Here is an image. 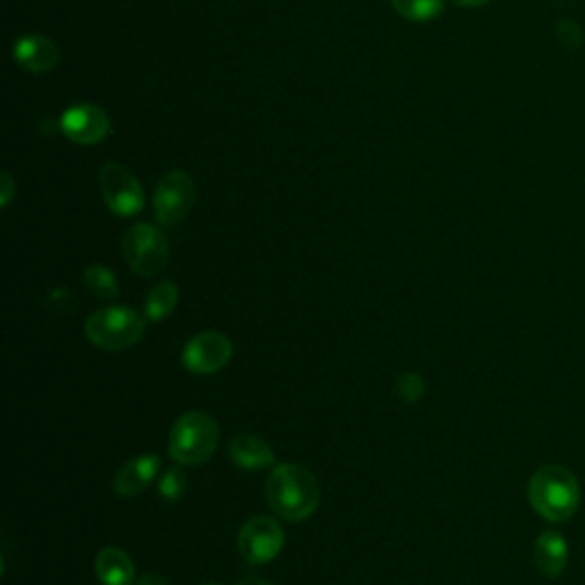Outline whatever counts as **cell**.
Returning a JSON list of instances; mask_svg holds the SVG:
<instances>
[{
    "instance_id": "6da1fadb",
    "label": "cell",
    "mask_w": 585,
    "mask_h": 585,
    "mask_svg": "<svg viewBox=\"0 0 585 585\" xmlns=\"http://www.w3.org/2000/svg\"><path fill=\"white\" fill-rule=\"evenodd\" d=\"M265 501L282 520L305 522L321 503L319 478L302 465L282 462L267 476Z\"/></svg>"
},
{
    "instance_id": "7402d4cb",
    "label": "cell",
    "mask_w": 585,
    "mask_h": 585,
    "mask_svg": "<svg viewBox=\"0 0 585 585\" xmlns=\"http://www.w3.org/2000/svg\"><path fill=\"white\" fill-rule=\"evenodd\" d=\"M135 585H169V583H167V581H163L160 576L150 574V576H142V578H138V581H135Z\"/></svg>"
},
{
    "instance_id": "52a82bcc",
    "label": "cell",
    "mask_w": 585,
    "mask_h": 585,
    "mask_svg": "<svg viewBox=\"0 0 585 585\" xmlns=\"http://www.w3.org/2000/svg\"><path fill=\"white\" fill-rule=\"evenodd\" d=\"M106 206L119 217H133L144 208V190L131 169L119 163H106L99 172Z\"/></svg>"
},
{
    "instance_id": "5b68a950",
    "label": "cell",
    "mask_w": 585,
    "mask_h": 585,
    "mask_svg": "<svg viewBox=\"0 0 585 585\" xmlns=\"http://www.w3.org/2000/svg\"><path fill=\"white\" fill-rule=\"evenodd\" d=\"M121 248H124L131 271L142 277H156L169 261V242L154 225L142 223L131 227Z\"/></svg>"
},
{
    "instance_id": "7c38bea8",
    "label": "cell",
    "mask_w": 585,
    "mask_h": 585,
    "mask_svg": "<svg viewBox=\"0 0 585 585\" xmlns=\"http://www.w3.org/2000/svg\"><path fill=\"white\" fill-rule=\"evenodd\" d=\"M160 474L158 455H138L119 467L115 476V492L119 497H138L150 487Z\"/></svg>"
},
{
    "instance_id": "d6986e66",
    "label": "cell",
    "mask_w": 585,
    "mask_h": 585,
    "mask_svg": "<svg viewBox=\"0 0 585 585\" xmlns=\"http://www.w3.org/2000/svg\"><path fill=\"white\" fill-rule=\"evenodd\" d=\"M158 497L167 503H177L188 487V478L181 467H169L158 476Z\"/></svg>"
},
{
    "instance_id": "ffe728a7",
    "label": "cell",
    "mask_w": 585,
    "mask_h": 585,
    "mask_svg": "<svg viewBox=\"0 0 585 585\" xmlns=\"http://www.w3.org/2000/svg\"><path fill=\"white\" fill-rule=\"evenodd\" d=\"M396 394L403 403H417L426 394V382L419 373H403L396 380Z\"/></svg>"
},
{
    "instance_id": "9c48e42d",
    "label": "cell",
    "mask_w": 585,
    "mask_h": 585,
    "mask_svg": "<svg viewBox=\"0 0 585 585\" xmlns=\"http://www.w3.org/2000/svg\"><path fill=\"white\" fill-rule=\"evenodd\" d=\"M234 346L229 336L219 332L194 334L181 353V363L192 375H213L231 361Z\"/></svg>"
},
{
    "instance_id": "5bb4252c",
    "label": "cell",
    "mask_w": 585,
    "mask_h": 585,
    "mask_svg": "<svg viewBox=\"0 0 585 585\" xmlns=\"http://www.w3.org/2000/svg\"><path fill=\"white\" fill-rule=\"evenodd\" d=\"M234 465L246 471H261L275 465V451L271 444L254 434H238L229 446Z\"/></svg>"
},
{
    "instance_id": "ba28073f",
    "label": "cell",
    "mask_w": 585,
    "mask_h": 585,
    "mask_svg": "<svg viewBox=\"0 0 585 585\" xmlns=\"http://www.w3.org/2000/svg\"><path fill=\"white\" fill-rule=\"evenodd\" d=\"M284 549V530L273 517H252L238 533V551L250 565H267Z\"/></svg>"
},
{
    "instance_id": "7a4b0ae2",
    "label": "cell",
    "mask_w": 585,
    "mask_h": 585,
    "mask_svg": "<svg viewBox=\"0 0 585 585\" xmlns=\"http://www.w3.org/2000/svg\"><path fill=\"white\" fill-rule=\"evenodd\" d=\"M528 501L551 524L570 522L581 503L578 478L560 465H545L528 480Z\"/></svg>"
},
{
    "instance_id": "e0dca14e",
    "label": "cell",
    "mask_w": 585,
    "mask_h": 585,
    "mask_svg": "<svg viewBox=\"0 0 585 585\" xmlns=\"http://www.w3.org/2000/svg\"><path fill=\"white\" fill-rule=\"evenodd\" d=\"M85 286L87 290H92L96 298H102L106 302H115L119 298V282H117V275L112 271H108L106 265L102 263H94L89 265L85 275Z\"/></svg>"
},
{
    "instance_id": "44dd1931",
    "label": "cell",
    "mask_w": 585,
    "mask_h": 585,
    "mask_svg": "<svg viewBox=\"0 0 585 585\" xmlns=\"http://www.w3.org/2000/svg\"><path fill=\"white\" fill-rule=\"evenodd\" d=\"M0 188H3V194H0V206H10L12 198H14V179L10 177V172H3L0 175Z\"/></svg>"
},
{
    "instance_id": "277c9868",
    "label": "cell",
    "mask_w": 585,
    "mask_h": 585,
    "mask_svg": "<svg viewBox=\"0 0 585 585\" xmlns=\"http://www.w3.org/2000/svg\"><path fill=\"white\" fill-rule=\"evenodd\" d=\"M146 330V319L129 307H106L94 311L85 321L89 344L108 353L133 348Z\"/></svg>"
},
{
    "instance_id": "2e32d148",
    "label": "cell",
    "mask_w": 585,
    "mask_h": 585,
    "mask_svg": "<svg viewBox=\"0 0 585 585\" xmlns=\"http://www.w3.org/2000/svg\"><path fill=\"white\" fill-rule=\"evenodd\" d=\"M179 302V288L175 282H160L156 284L150 292H146L144 300V319L150 323H163L165 319L172 315Z\"/></svg>"
},
{
    "instance_id": "603a6c76",
    "label": "cell",
    "mask_w": 585,
    "mask_h": 585,
    "mask_svg": "<svg viewBox=\"0 0 585 585\" xmlns=\"http://www.w3.org/2000/svg\"><path fill=\"white\" fill-rule=\"evenodd\" d=\"M236 585H273V583H267L263 578H256V576H246V578H240L236 581Z\"/></svg>"
},
{
    "instance_id": "cb8c5ba5",
    "label": "cell",
    "mask_w": 585,
    "mask_h": 585,
    "mask_svg": "<svg viewBox=\"0 0 585 585\" xmlns=\"http://www.w3.org/2000/svg\"><path fill=\"white\" fill-rule=\"evenodd\" d=\"M455 3L462 8H480L485 3H490V0H455Z\"/></svg>"
},
{
    "instance_id": "8992f818",
    "label": "cell",
    "mask_w": 585,
    "mask_h": 585,
    "mask_svg": "<svg viewBox=\"0 0 585 585\" xmlns=\"http://www.w3.org/2000/svg\"><path fill=\"white\" fill-rule=\"evenodd\" d=\"M194 198H198V188H194L192 177L181 169H172L160 179L154 192V215L163 227H175L188 217Z\"/></svg>"
},
{
    "instance_id": "4fadbf2b",
    "label": "cell",
    "mask_w": 585,
    "mask_h": 585,
    "mask_svg": "<svg viewBox=\"0 0 585 585\" xmlns=\"http://www.w3.org/2000/svg\"><path fill=\"white\" fill-rule=\"evenodd\" d=\"M570 560L568 540L558 530H545L538 535L533 547V563L547 578H558L565 572Z\"/></svg>"
},
{
    "instance_id": "d4e9b609",
    "label": "cell",
    "mask_w": 585,
    "mask_h": 585,
    "mask_svg": "<svg viewBox=\"0 0 585 585\" xmlns=\"http://www.w3.org/2000/svg\"><path fill=\"white\" fill-rule=\"evenodd\" d=\"M204 585H219V583H204Z\"/></svg>"
},
{
    "instance_id": "3957f363",
    "label": "cell",
    "mask_w": 585,
    "mask_h": 585,
    "mask_svg": "<svg viewBox=\"0 0 585 585\" xmlns=\"http://www.w3.org/2000/svg\"><path fill=\"white\" fill-rule=\"evenodd\" d=\"M219 442V428L206 411H188L169 430V457L177 465L198 467L208 462Z\"/></svg>"
},
{
    "instance_id": "9a60e30c",
    "label": "cell",
    "mask_w": 585,
    "mask_h": 585,
    "mask_svg": "<svg viewBox=\"0 0 585 585\" xmlns=\"http://www.w3.org/2000/svg\"><path fill=\"white\" fill-rule=\"evenodd\" d=\"M96 576L102 585H135V565L127 551L117 547H106L94 563Z\"/></svg>"
},
{
    "instance_id": "ac0fdd59",
    "label": "cell",
    "mask_w": 585,
    "mask_h": 585,
    "mask_svg": "<svg viewBox=\"0 0 585 585\" xmlns=\"http://www.w3.org/2000/svg\"><path fill=\"white\" fill-rule=\"evenodd\" d=\"M394 10L414 23L434 21L444 12V0H392Z\"/></svg>"
},
{
    "instance_id": "30bf717a",
    "label": "cell",
    "mask_w": 585,
    "mask_h": 585,
    "mask_svg": "<svg viewBox=\"0 0 585 585\" xmlns=\"http://www.w3.org/2000/svg\"><path fill=\"white\" fill-rule=\"evenodd\" d=\"M60 131L81 146L89 144H99L104 142L110 131H112V121L106 110L92 104H79L71 106L62 112L60 117Z\"/></svg>"
},
{
    "instance_id": "8fae6325",
    "label": "cell",
    "mask_w": 585,
    "mask_h": 585,
    "mask_svg": "<svg viewBox=\"0 0 585 585\" xmlns=\"http://www.w3.org/2000/svg\"><path fill=\"white\" fill-rule=\"evenodd\" d=\"M12 53L14 62L28 73H48L60 60V48L56 46V41L37 33L21 35L14 41Z\"/></svg>"
}]
</instances>
